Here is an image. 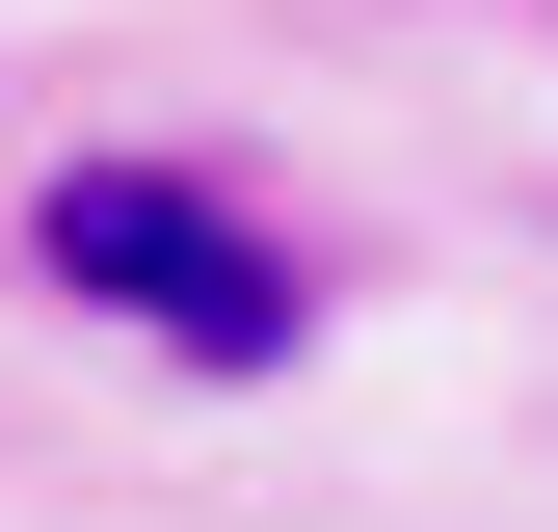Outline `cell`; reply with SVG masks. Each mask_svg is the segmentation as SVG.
I'll list each match as a JSON object with an SVG mask.
<instances>
[{
  "mask_svg": "<svg viewBox=\"0 0 558 532\" xmlns=\"http://www.w3.org/2000/svg\"><path fill=\"white\" fill-rule=\"evenodd\" d=\"M53 266H81L107 319H160V347H214V373H266V347H293V266H266L214 186H133V160H81V186H53Z\"/></svg>",
  "mask_w": 558,
  "mask_h": 532,
  "instance_id": "obj_1",
  "label": "cell"
}]
</instances>
